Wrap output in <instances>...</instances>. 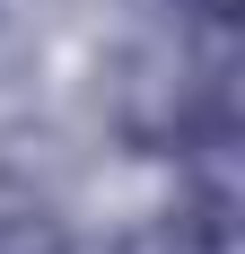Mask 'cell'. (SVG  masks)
<instances>
[{"label": "cell", "mask_w": 245, "mask_h": 254, "mask_svg": "<svg viewBox=\"0 0 245 254\" xmlns=\"http://www.w3.org/2000/svg\"><path fill=\"white\" fill-rule=\"evenodd\" d=\"M175 9H201V18H219V9H228V0H175Z\"/></svg>", "instance_id": "cell-1"}]
</instances>
